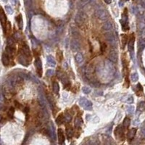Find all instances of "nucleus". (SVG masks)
<instances>
[{
	"label": "nucleus",
	"mask_w": 145,
	"mask_h": 145,
	"mask_svg": "<svg viewBox=\"0 0 145 145\" xmlns=\"http://www.w3.org/2000/svg\"><path fill=\"white\" fill-rule=\"evenodd\" d=\"M18 54L20 56V59L22 58V61L20 63H23V61L25 60V62L27 63V65H28V63H31V54L30 50H29L28 46L25 43H23L20 44L19 49H18Z\"/></svg>",
	"instance_id": "nucleus-1"
},
{
	"label": "nucleus",
	"mask_w": 145,
	"mask_h": 145,
	"mask_svg": "<svg viewBox=\"0 0 145 145\" xmlns=\"http://www.w3.org/2000/svg\"><path fill=\"white\" fill-rule=\"evenodd\" d=\"M0 23H1L2 28L4 29L7 23V18L6 16V14L2 7H0Z\"/></svg>",
	"instance_id": "nucleus-4"
},
{
	"label": "nucleus",
	"mask_w": 145,
	"mask_h": 145,
	"mask_svg": "<svg viewBox=\"0 0 145 145\" xmlns=\"http://www.w3.org/2000/svg\"><path fill=\"white\" fill-rule=\"evenodd\" d=\"M16 21L18 24V26L20 28H22V16L21 14H19V15L16 18Z\"/></svg>",
	"instance_id": "nucleus-15"
},
{
	"label": "nucleus",
	"mask_w": 145,
	"mask_h": 145,
	"mask_svg": "<svg viewBox=\"0 0 145 145\" xmlns=\"http://www.w3.org/2000/svg\"><path fill=\"white\" fill-rule=\"evenodd\" d=\"M130 125V119L128 118H126L123 121V126L124 127H126V128H128V126Z\"/></svg>",
	"instance_id": "nucleus-16"
},
{
	"label": "nucleus",
	"mask_w": 145,
	"mask_h": 145,
	"mask_svg": "<svg viewBox=\"0 0 145 145\" xmlns=\"http://www.w3.org/2000/svg\"><path fill=\"white\" fill-rule=\"evenodd\" d=\"M106 48H107V45L105 44V43L101 44V51H102V52H104L105 51Z\"/></svg>",
	"instance_id": "nucleus-18"
},
{
	"label": "nucleus",
	"mask_w": 145,
	"mask_h": 145,
	"mask_svg": "<svg viewBox=\"0 0 145 145\" xmlns=\"http://www.w3.org/2000/svg\"><path fill=\"white\" fill-rule=\"evenodd\" d=\"M128 41V37L126 34H121V43H122V47L124 48L126 45L127 44Z\"/></svg>",
	"instance_id": "nucleus-10"
},
{
	"label": "nucleus",
	"mask_w": 145,
	"mask_h": 145,
	"mask_svg": "<svg viewBox=\"0 0 145 145\" xmlns=\"http://www.w3.org/2000/svg\"><path fill=\"white\" fill-rule=\"evenodd\" d=\"M53 89L54 92L56 93H57L59 91V86H58V83L57 82H53Z\"/></svg>",
	"instance_id": "nucleus-17"
},
{
	"label": "nucleus",
	"mask_w": 145,
	"mask_h": 145,
	"mask_svg": "<svg viewBox=\"0 0 145 145\" xmlns=\"http://www.w3.org/2000/svg\"><path fill=\"white\" fill-rule=\"evenodd\" d=\"M105 2L107 4H110L111 2V0H105Z\"/></svg>",
	"instance_id": "nucleus-19"
},
{
	"label": "nucleus",
	"mask_w": 145,
	"mask_h": 145,
	"mask_svg": "<svg viewBox=\"0 0 145 145\" xmlns=\"http://www.w3.org/2000/svg\"><path fill=\"white\" fill-rule=\"evenodd\" d=\"M136 95L139 96V97H141V96H142V94H143V89H142V87H141V84H139V83L138 86H137V91H136Z\"/></svg>",
	"instance_id": "nucleus-13"
},
{
	"label": "nucleus",
	"mask_w": 145,
	"mask_h": 145,
	"mask_svg": "<svg viewBox=\"0 0 145 145\" xmlns=\"http://www.w3.org/2000/svg\"><path fill=\"white\" fill-rule=\"evenodd\" d=\"M56 59L59 62V63H61L63 60V52L60 51V50H57V52H56Z\"/></svg>",
	"instance_id": "nucleus-11"
},
{
	"label": "nucleus",
	"mask_w": 145,
	"mask_h": 145,
	"mask_svg": "<svg viewBox=\"0 0 145 145\" xmlns=\"http://www.w3.org/2000/svg\"><path fill=\"white\" fill-rule=\"evenodd\" d=\"M34 57H35V67L36 69V72L39 75V77L42 76V65H41V61L39 57V54L37 52H34Z\"/></svg>",
	"instance_id": "nucleus-3"
},
{
	"label": "nucleus",
	"mask_w": 145,
	"mask_h": 145,
	"mask_svg": "<svg viewBox=\"0 0 145 145\" xmlns=\"http://www.w3.org/2000/svg\"><path fill=\"white\" fill-rule=\"evenodd\" d=\"M64 120H65V118H64L63 114V113H60L59 115L57 116V119H56V122H57V125H61V124L63 123Z\"/></svg>",
	"instance_id": "nucleus-12"
},
{
	"label": "nucleus",
	"mask_w": 145,
	"mask_h": 145,
	"mask_svg": "<svg viewBox=\"0 0 145 145\" xmlns=\"http://www.w3.org/2000/svg\"><path fill=\"white\" fill-rule=\"evenodd\" d=\"M2 63L5 66H9L10 64L12 63V60L11 58L10 57V56L5 52L2 54Z\"/></svg>",
	"instance_id": "nucleus-5"
},
{
	"label": "nucleus",
	"mask_w": 145,
	"mask_h": 145,
	"mask_svg": "<svg viewBox=\"0 0 145 145\" xmlns=\"http://www.w3.org/2000/svg\"><path fill=\"white\" fill-rule=\"evenodd\" d=\"M14 107H10L7 112V115H8V117L10 118H13V116H14Z\"/></svg>",
	"instance_id": "nucleus-14"
},
{
	"label": "nucleus",
	"mask_w": 145,
	"mask_h": 145,
	"mask_svg": "<svg viewBox=\"0 0 145 145\" xmlns=\"http://www.w3.org/2000/svg\"><path fill=\"white\" fill-rule=\"evenodd\" d=\"M136 133V128H131L128 130H127L126 132V137L129 140H132L134 139V137L135 136Z\"/></svg>",
	"instance_id": "nucleus-7"
},
{
	"label": "nucleus",
	"mask_w": 145,
	"mask_h": 145,
	"mask_svg": "<svg viewBox=\"0 0 145 145\" xmlns=\"http://www.w3.org/2000/svg\"><path fill=\"white\" fill-rule=\"evenodd\" d=\"M127 130H128V128L124 127L123 125L118 126L117 128H115V131H114V134H115V138L118 140L123 141L126 139Z\"/></svg>",
	"instance_id": "nucleus-2"
},
{
	"label": "nucleus",
	"mask_w": 145,
	"mask_h": 145,
	"mask_svg": "<svg viewBox=\"0 0 145 145\" xmlns=\"http://www.w3.org/2000/svg\"><path fill=\"white\" fill-rule=\"evenodd\" d=\"M4 31V33H5V35L6 36H10L11 33H12V25H11V23L10 21H7V24H6V26L5 28L3 29Z\"/></svg>",
	"instance_id": "nucleus-8"
},
{
	"label": "nucleus",
	"mask_w": 145,
	"mask_h": 145,
	"mask_svg": "<svg viewBox=\"0 0 145 145\" xmlns=\"http://www.w3.org/2000/svg\"><path fill=\"white\" fill-rule=\"evenodd\" d=\"M134 41H135V36H134V34H130L129 39H128V46H129V49H134Z\"/></svg>",
	"instance_id": "nucleus-9"
},
{
	"label": "nucleus",
	"mask_w": 145,
	"mask_h": 145,
	"mask_svg": "<svg viewBox=\"0 0 145 145\" xmlns=\"http://www.w3.org/2000/svg\"><path fill=\"white\" fill-rule=\"evenodd\" d=\"M57 135H58V140H59V144H62L65 141V134L63 130L61 128H58L57 130Z\"/></svg>",
	"instance_id": "nucleus-6"
}]
</instances>
